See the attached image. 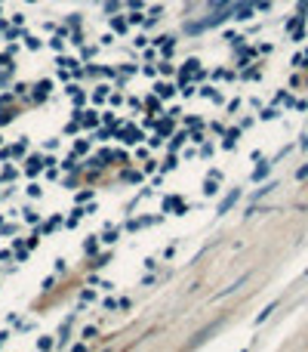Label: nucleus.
I'll use <instances>...</instances> for the list:
<instances>
[{
    "label": "nucleus",
    "instance_id": "obj_1",
    "mask_svg": "<svg viewBox=\"0 0 308 352\" xmlns=\"http://www.w3.org/2000/svg\"><path fill=\"white\" fill-rule=\"evenodd\" d=\"M234 201H238V189H234V192H231V195H228V198H225V201L219 204V213H228V210H231V204H234Z\"/></svg>",
    "mask_w": 308,
    "mask_h": 352
},
{
    "label": "nucleus",
    "instance_id": "obj_2",
    "mask_svg": "<svg viewBox=\"0 0 308 352\" xmlns=\"http://www.w3.org/2000/svg\"><path fill=\"white\" fill-rule=\"evenodd\" d=\"M234 16H238V19H250V16H253V10H250V7H241Z\"/></svg>",
    "mask_w": 308,
    "mask_h": 352
},
{
    "label": "nucleus",
    "instance_id": "obj_3",
    "mask_svg": "<svg viewBox=\"0 0 308 352\" xmlns=\"http://www.w3.org/2000/svg\"><path fill=\"white\" fill-rule=\"evenodd\" d=\"M268 173V164H262V167H256V173H253V179H262Z\"/></svg>",
    "mask_w": 308,
    "mask_h": 352
},
{
    "label": "nucleus",
    "instance_id": "obj_4",
    "mask_svg": "<svg viewBox=\"0 0 308 352\" xmlns=\"http://www.w3.org/2000/svg\"><path fill=\"white\" fill-rule=\"evenodd\" d=\"M139 139V133H136V130H130V133H123V142H136Z\"/></svg>",
    "mask_w": 308,
    "mask_h": 352
},
{
    "label": "nucleus",
    "instance_id": "obj_5",
    "mask_svg": "<svg viewBox=\"0 0 308 352\" xmlns=\"http://www.w3.org/2000/svg\"><path fill=\"white\" fill-rule=\"evenodd\" d=\"M157 93H160V96H170V93H173V87H167V84H160V87H157Z\"/></svg>",
    "mask_w": 308,
    "mask_h": 352
}]
</instances>
